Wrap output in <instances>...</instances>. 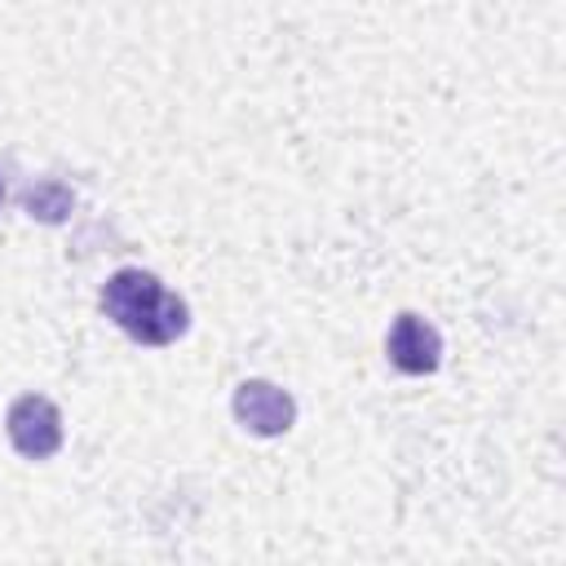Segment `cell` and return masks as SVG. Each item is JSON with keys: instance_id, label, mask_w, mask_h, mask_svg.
<instances>
[{"instance_id": "cell-1", "label": "cell", "mask_w": 566, "mask_h": 566, "mask_svg": "<svg viewBox=\"0 0 566 566\" xmlns=\"http://www.w3.org/2000/svg\"><path fill=\"white\" fill-rule=\"evenodd\" d=\"M102 310L124 336L142 345H172L190 327V305L137 265H124L102 283Z\"/></svg>"}, {"instance_id": "cell-6", "label": "cell", "mask_w": 566, "mask_h": 566, "mask_svg": "<svg viewBox=\"0 0 566 566\" xmlns=\"http://www.w3.org/2000/svg\"><path fill=\"white\" fill-rule=\"evenodd\" d=\"M0 199H4V181H0Z\"/></svg>"}, {"instance_id": "cell-2", "label": "cell", "mask_w": 566, "mask_h": 566, "mask_svg": "<svg viewBox=\"0 0 566 566\" xmlns=\"http://www.w3.org/2000/svg\"><path fill=\"white\" fill-rule=\"evenodd\" d=\"M4 424H9V442H13V451L27 455V460H49V455L62 451L66 424H62L57 402L44 398V394H22V398H13Z\"/></svg>"}, {"instance_id": "cell-4", "label": "cell", "mask_w": 566, "mask_h": 566, "mask_svg": "<svg viewBox=\"0 0 566 566\" xmlns=\"http://www.w3.org/2000/svg\"><path fill=\"white\" fill-rule=\"evenodd\" d=\"M385 354H389V363H394L402 376H429V371H438V363H442V336H438V327H433L429 318L402 310V314L394 318V327H389Z\"/></svg>"}, {"instance_id": "cell-5", "label": "cell", "mask_w": 566, "mask_h": 566, "mask_svg": "<svg viewBox=\"0 0 566 566\" xmlns=\"http://www.w3.org/2000/svg\"><path fill=\"white\" fill-rule=\"evenodd\" d=\"M71 203H75V195H71L62 181H53V177H44V181H35V186H27V190H22V208H27L31 217L49 221V226L66 221Z\"/></svg>"}, {"instance_id": "cell-3", "label": "cell", "mask_w": 566, "mask_h": 566, "mask_svg": "<svg viewBox=\"0 0 566 566\" xmlns=\"http://www.w3.org/2000/svg\"><path fill=\"white\" fill-rule=\"evenodd\" d=\"M234 420L256 438H283L296 424V398L274 380H239L234 385Z\"/></svg>"}]
</instances>
